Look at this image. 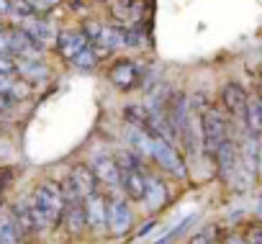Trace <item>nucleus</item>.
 <instances>
[{"instance_id": "1", "label": "nucleus", "mask_w": 262, "mask_h": 244, "mask_svg": "<svg viewBox=\"0 0 262 244\" xmlns=\"http://www.w3.org/2000/svg\"><path fill=\"white\" fill-rule=\"evenodd\" d=\"M31 206L44 226H54L62 218V208H64L62 188L57 183H39L31 195Z\"/></svg>"}, {"instance_id": "2", "label": "nucleus", "mask_w": 262, "mask_h": 244, "mask_svg": "<svg viewBox=\"0 0 262 244\" xmlns=\"http://www.w3.org/2000/svg\"><path fill=\"white\" fill-rule=\"evenodd\" d=\"M224 139H229L224 116H221L216 108H206V110L201 113V144H203V149L213 157Z\"/></svg>"}, {"instance_id": "3", "label": "nucleus", "mask_w": 262, "mask_h": 244, "mask_svg": "<svg viewBox=\"0 0 262 244\" xmlns=\"http://www.w3.org/2000/svg\"><path fill=\"white\" fill-rule=\"evenodd\" d=\"M152 160H155L165 172H170L172 178H178V180L188 178V167H185L183 157L178 154V149L172 147V142H167V139H162V137H155V142H152Z\"/></svg>"}, {"instance_id": "4", "label": "nucleus", "mask_w": 262, "mask_h": 244, "mask_svg": "<svg viewBox=\"0 0 262 244\" xmlns=\"http://www.w3.org/2000/svg\"><path fill=\"white\" fill-rule=\"evenodd\" d=\"M8 211H11V216H13V221H16V226H18V231H21L24 239H34L36 234H41L47 229L41 224V218L36 216L31 201H16V203H11Z\"/></svg>"}, {"instance_id": "5", "label": "nucleus", "mask_w": 262, "mask_h": 244, "mask_svg": "<svg viewBox=\"0 0 262 244\" xmlns=\"http://www.w3.org/2000/svg\"><path fill=\"white\" fill-rule=\"evenodd\" d=\"M8 36V49L16 54V57H26V59H41L44 54V44H39L29 31H24L21 26H13L6 31Z\"/></svg>"}, {"instance_id": "6", "label": "nucleus", "mask_w": 262, "mask_h": 244, "mask_svg": "<svg viewBox=\"0 0 262 244\" xmlns=\"http://www.w3.org/2000/svg\"><path fill=\"white\" fill-rule=\"evenodd\" d=\"M90 170L95 172L98 183H103L105 188H111V190H118L121 188V170H118V165H116L113 157L95 154L93 162H90Z\"/></svg>"}, {"instance_id": "7", "label": "nucleus", "mask_w": 262, "mask_h": 244, "mask_svg": "<svg viewBox=\"0 0 262 244\" xmlns=\"http://www.w3.org/2000/svg\"><path fill=\"white\" fill-rule=\"evenodd\" d=\"M85 226H90L93 231L108 229V201L100 193H93L85 198Z\"/></svg>"}, {"instance_id": "8", "label": "nucleus", "mask_w": 262, "mask_h": 244, "mask_svg": "<svg viewBox=\"0 0 262 244\" xmlns=\"http://www.w3.org/2000/svg\"><path fill=\"white\" fill-rule=\"evenodd\" d=\"M142 80V67L134 62V59H121L111 67V82L121 90H131L137 87Z\"/></svg>"}, {"instance_id": "9", "label": "nucleus", "mask_w": 262, "mask_h": 244, "mask_svg": "<svg viewBox=\"0 0 262 244\" xmlns=\"http://www.w3.org/2000/svg\"><path fill=\"white\" fill-rule=\"evenodd\" d=\"M131 226V211H128V203L121 198V195H113L108 201V229L113 236H123Z\"/></svg>"}, {"instance_id": "10", "label": "nucleus", "mask_w": 262, "mask_h": 244, "mask_svg": "<svg viewBox=\"0 0 262 244\" xmlns=\"http://www.w3.org/2000/svg\"><path fill=\"white\" fill-rule=\"evenodd\" d=\"M90 47V39L85 36V31H77V29H70V31H62L57 34V52L64 57V59H75L82 49Z\"/></svg>"}, {"instance_id": "11", "label": "nucleus", "mask_w": 262, "mask_h": 244, "mask_svg": "<svg viewBox=\"0 0 262 244\" xmlns=\"http://www.w3.org/2000/svg\"><path fill=\"white\" fill-rule=\"evenodd\" d=\"M213 160H216V165H219V175H221L226 183H231V180H234V172H236V167H239V154H236L234 142H231V139H224L221 147L216 149Z\"/></svg>"}, {"instance_id": "12", "label": "nucleus", "mask_w": 262, "mask_h": 244, "mask_svg": "<svg viewBox=\"0 0 262 244\" xmlns=\"http://www.w3.org/2000/svg\"><path fill=\"white\" fill-rule=\"evenodd\" d=\"M121 190L128 201H144L147 193V172L139 170H121Z\"/></svg>"}, {"instance_id": "13", "label": "nucleus", "mask_w": 262, "mask_h": 244, "mask_svg": "<svg viewBox=\"0 0 262 244\" xmlns=\"http://www.w3.org/2000/svg\"><path fill=\"white\" fill-rule=\"evenodd\" d=\"M247 100H249V95H247V90H244L239 82H226V85H224V90H221V103H224V108H226L231 116H242V118H244Z\"/></svg>"}, {"instance_id": "14", "label": "nucleus", "mask_w": 262, "mask_h": 244, "mask_svg": "<svg viewBox=\"0 0 262 244\" xmlns=\"http://www.w3.org/2000/svg\"><path fill=\"white\" fill-rule=\"evenodd\" d=\"M16 72L24 77V82H31V85H39V82H47L49 80V67L41 59L18 57L16 59Z\"/></svg>"}, {"instance_id": "15", "label": "nucleus", "mask_w": 262, "mask_h": 244, "mask_svg": "<svg viewBox=\"0 0 262 244\" xmlns=\"http://www.w3.org/2000/svg\"><path fill=\"white\" fill-rule=\"evenodd\" d=\"M70 183L77 188V193H80L82 198L98 193V178H95V172H93L88 165H75V167L70 170Z\"/></svg>"}, {"instance_id": "16", "label": "nucleus", "mask_w": 262, "mask_h": 244, "mask_svg": "<svg viewBox=\"0 0 262 244\" xmlns=\"http://www.w3.org/2000/svg\"><path fill=\"white\" fill-rule=\"evenodd\" d=\"M93 44L103 47L105 52L121 49V47H126V29H121V26H100V34L95 36Z\"/></svg>"}, {"instance_id": "17", "label": "nucleus", "mask_w": 262, "mask_h": 244, "mask_svg": "<svg viewBox=\"0 0 262 244\" xmlns=\"http://www.w3.org/2000/svg\"><path fill=\"white\" fill-rule=\"evenodd\" d=\"M165 201H167V188H165V183H162L157 175H147L144 206H147L149 211H157V208H162V206H165Z\"/></svg>"}, {"instance_id": "18", "label": "nucleus", "mask_w": 262, "mask_h": 244, "mask_svg": "<svg viewBox=\"0 0 262 244\" xmlns=\"http://www.w3.org/2000/svg\"><path fill=\"white\" fill-rule=\"evenodd\" d=\"M126 139H128L131 147H134L137 154L152 157V142H155V137H152L149 131H144V129H139V126H134V124H128V129H126Z\"/></svg>"}, {"instance_id": "19", "label": "nucleus", "mask_w": 262, "mask_h": 244, "mask_svg": "<svg viewBox=\"0 0 262 244\" xmlns=\"http://www.w3.org/2000/svg\"><path fill=\"white\" fill-rule=\"evenodd\" d=\"M244 124H247V134L252 137H262V100L259 98H249L247 108H244Z\"/></svg>"}, {"instance_id": "20", "label": "nucleus", "mask_w": 262, "mask_h": 244, "mask_svg": "<svg viewBox=\"0 0 262 244\" xmlns=\"http://www.w3.org/2000/svg\"><path fill=\"white\" fill-rule=\"evenodd\" d=\"M21 29L24 31H29L39 44H49V41H54L57 36H54V31H52V26H49V21H44V18H39V16H34V18H29V21H24L21 24Z\"/></svg>"}, {"instance_id": "21", "label": "nucleus", "mask_w": 262, "mask_h": 244, "mask_svg": "<svg viewBox=\"0 0 262 244\" xmlns=\"http://www.w3.org/2000/svg\"><path fill=\"white\" fill-rule=\"evenodd\" d=\"M24 236L11 216V211H3L0 213V244H21Z\"/></svg>"}, {"instance_id": "22", "label": "nucleus", "mask_w": 262, "mask_h": 244, "mask_svg": "<svg viewBox=\"0 0 262 244\" xmlns=\"http://www.w3.org/2000/svg\"><path fill=\"white\" fill-rule=\"evenodd\" d=\"M8 16L16 21V26H21L24 21H29V18H34V16H39L36 13V8L29 3V0H11V8H8Z\"/></svg>"}, {"instance_id": "23", "label": "nucleus", "mask_w": 262, "mask_h": 244, "mask_svg": "<svg viewBox=\"0 0 262 244\" xmlns=\"http://www.w3.org/2000/svg\"><path fill=\"white\" fill-rule=\"evenodd\" d=\"M72 64L77 67V70H93L95 64H98V57H95V52H93V47H88V49H82L75 59H72Z\"/></svg>"}, {"instance_id": "24", "label": "nucleus", "mask_w": 262, "mask_h": 244, "mask_svg": "<svg viewBox=\"0 0 262 244\" xmlns=\"http://www.w3.org/2000/svg\"><path fill=\"white\" fill-rule=\"evenodd\" d=\"M113 160H116L118 170H139V167H142L139 157H137V154H131V152H118Z\"/></svg>"}, {"instance_id": "25", "label": "nucleus", "mask_w": 262, "mask_h": 244, "mask_svg": "<svg viewBox=\"0 0 262 244\" xmlns=\"http://www.w3.org/2000/svg\"><path fill=\"white\" fill-rule=\"evenodd\" d=\"M29 3L36 8V13H49L52 8H57L62 0H29Z\"/></svg>"}, {"instance_id": "26", "label": "nucleus", "mask_w": 262, "mask_h": 244, "mask_svg": "<svg viewBox=\"0 0 262 244\" xmlns=\"http://www.w3.org/2000/svg\"><path fill=\"white\" fill-rule=\"evenodd\" d=\"M16 72V59L8 57V54H0V75H13Z\"/></svg>"}, {"instance_id": "27", "label": "nucleus", "mask_w": 262, "mask_h": 244, "mask_svg": "<svg viewBox=\"0 0 262 244\" xmlns=\"http://www.w3.org/2000/svg\"><path fill=\"white\" fill-rule=\"evenodd\" d=\"M244 241H247V244H262V229H259V226L249 229L247 236H244Z\"/></svg>"}, {"instance_id": "28", "label": "nucleus", "mask_w": 262, "mask_h": 244, "mask_svg": "<svg viewBox=\"0 0 262 244\" xmlns=\"http://www.w3.org/2000/svg\"><path fill=\"white\" fill-rule=\"evenodd\" d=\"M11 85H13V80L8 75H0V95H8L11 93Z\"/></svg>"}, {"instance_id": "29", "label": "nucleus", "mask_w": 262, "mask_h": 244, "mask_svg": "<svg viewBox=\"0 0 262 244\" xmlns=\"http://www.w3.org/2000/svg\"><path fill=\"white\" fill-rule=\"evenodd\" d=\"M11 49H8V36L6 34H0V54H8Z\"/></svg>"}, {"instance_id": "30", "label": "nucleus", "mask_w": 262, "mask_h": 244, "mask_svg": "<svg viewBox=\"0 0 262 244\" xmlns=\"http://www.w3.org/2000/svg\"><path fill=\"white\" fill-rule=\"evenodd\" d=\"M11 103H13V100H11L8 95H0V110H8V108H11Z\"/></svg>"}, {"instance_id": "31", "label": "nucleus", "mask_w": 262, "mask_h": 244, "mask_svg": "<svg viewBox=\"0 0 262 244\" xmlns=\"http://www.w3.org/2000/svg\"><path fill=\"white\" fill-rule=\"evenodd\" d=\"M8 8H11V0H0V16H8Z\"/></svg>"}, {"instance_id": "32", "label": "nucleus", "mask_w": 262, "mask_h": 244, "mask_svg": "<svg viewBox=\"0 0 262 244\" xmlns=\"http://www.w3.org/2000/svg\"><path fill=\"white\" fill-rule=\"evenodd\" d=\"M257 172L262 175V144H259V149H257Z\"/></svg>"}, {"instance_id": "33", "label": "nucleus", "mask_w": 262, "mask_h": 244, "mask_svg": "<svg viewBox=\"0 0 262 244\" xmlns=\"http://www.w3.org/2000/svg\"><path fill=\"white\" fill-rule=\"evenodd\" d=\"M152 229H155V221H149V224H144V229L139 231V236H144V234H149Z\"/></svg>"}, {"instance_id": "34", "label": "nucleus", "mask_w": 262, "mask_h": 244, "mask_svg": "<svg viewBox=\"0 0 262 244\" xmlns=\"http://www.w3.org/2000/svg\"><path fill=\"white\" fill-rule=\"evenodd\" d=\"M8 29H6V24H0V34H6Z\"/></svg>"}, {"instance_id": "35", "label": "nucleus", "mask_w": 262, "mask_h": 244, "mask_svg": "<svg viewBox=\"0 0 262 244\" xmlns=\"http://www.w3.org/2000/svg\"><path fill=\"white\" fill-rule=\"evenodd\" d=\"M229 244H247V241H229Z\"/></svg>"}, {"instance_id": "36", "label": "nucleus", "mask_w": 262, "mask_h": 244, "mask_svg": "<svg viewBox=\"0 0 262 244\" xmlns=\"http://www.w3.org/2000/svg\"><path fill=\"white\" fill-rule=\"evenodd\" d=\"M259 82H262V70H259Z\"/></svg>"}]
</instances>
